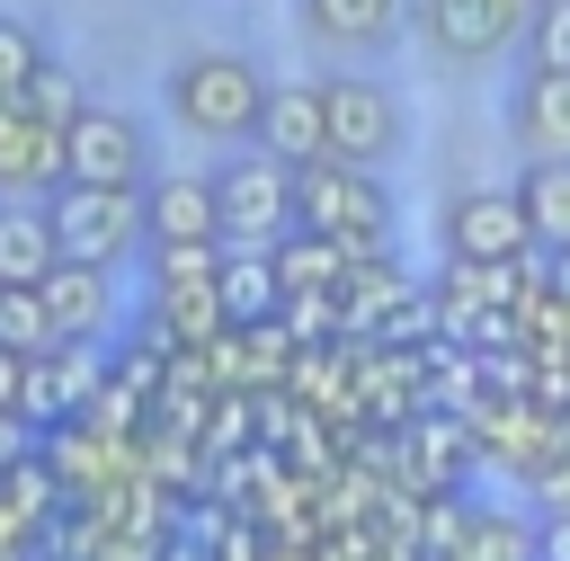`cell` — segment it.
I'll use <instances>...</instances> for the list:
<instances>
[{
	"mask_svg": "<svg viewBox=\"0 0 570 561\" xmlns=\"http://www.w3.org/2000/svg\"><path fill=\"white\" fill-rule=\"evenodd\" d=\"M347 267H356V249H347V240H330V232H294V240L276 249L285 303H303V294H338V285H347Z\"/></svg>",
	"mask_w": 570,
	"mask_h": 561,
	"instance_id": "obj_20",
	"label": "cell"
},
{
	"mask_svg": "<svg viewBox=\"0 0 570 561\" xmlns=\"http://www.w3.org/2000/svg\"><path fill=\"white\" fill-rule=\"evenodd\" d=\"M258 151H276V160H294V169L330 160V98H321V80H276V89H267Z\"/></svg>",
	"mask_w": 570,
	"mask_h": 561,
	"instance_id": "obj_13",
	"label": "cell"
},
{
	"mask_svg": "<svg viewBox=\"0 0 570 561\" xmlns=\"http://www.w3.org/2000/svg\"><path fill=\"white\" fill-rule=\"evenodd\" d=\"M552 285H561V294H570V249H552Z\"/></svg>",
	"mask_w": 570,
	"mask_h": 561,
	"instance_id": "obj_33",
	"label": "cell"
},
{
	"mask_svg": "<svg viewBox=\"0 0 570 561\" xmlns=\"http://www.w3.org/2000/svg\"><path fill=\"white\" fill-rule=\"evenodd\" d=\"M517 196H525V223L543 249H570V160H525L517 169Z\"/></svg>",
	"mask_w": 570,
	"mask_h": 561,
	"instance_id": "obj_21",
	"label": "cell"
},
{
	"mask_svg": "<svg viewBox=\"0 0 570 561\" xmlns=\"http://www.w3.org/2000/svg\"><path fill=\"white\" fill-rule=\"evenodd\" d=\"M534 499H543V508H570V454H552V463L534 472Z\"/></svg>",
	"mask_w": 570,
	"mask_h": 561,
	"instance_id": "obj_32",
	"label": "cell"
},
{
	"mask_svg": "<svg viewBox=\"0 0 570 561\" xmlns=\"http://www.w3.org/2000/svg\"><path fill=\"white\" fill-rule=\"evenodd\" d=\"M89 107H98V98H89V89H80L62 62H45V71H36V89H27V116H45V125H62V134H71Z\"/></svg>",
	"mask_w": 570,
	"mask_h": 561,
	"instance_id": "obj_26",
	"label": "cell"
},
{
	"mask_svg": "<svg viewBox=\"0 0 570 561\" xmlns=\"http://www.w3.org/2000/svg\"><path fill=\"white\" fill-rule=\"evenodd\" d=\"M525 71H570V0H543L525 27Z\"/></svg>",
	"mask_w": 570,
	"mask_h": 561,
	"instance_id": "obj_27",
	"label": "cell"
},
{
	"mask_svg": "<svg viewBox=\"0 0 570 561\" xmlns=\"http://www.w3.org/2000/svg\"><path fill=\"white\" fill-rule=\"evenodd\" d=\"M36 543H45V525H36V516L9 499V481H0V552H36Z\"/></svg>",
	"mask_w": 570,
	"mask_h": 561,
	"instance_id": "obj_29",
	"label": "cell"
},
{
	"mask_svg": "<svg viewBox=\"0 0 570 561\" xmlns=\"http://www.w3.org/2000/svg\"><path fill=\"white\" fill-rule=\"evenodd\" d=\"M463 561H534V516H499V508H472Z\"/></svg>",
	"mask_w": 570,
	"mask_h": 561,
	"instance_id": "obj_24",
	"label": "cell"
},
{
	"mask_svg": "<svg viewBox=\"0 0 570 561\" xmlns=\"http://www.w3.org/2000/svg\"><path fill=\"white\" fill-rule=\"evenodd\" d=\"M0 338L27 347V356H53V347H62V338H53V312H45L36 285H0Z\"/></svg>",
	"mask_w": 570,
	"mask_h": 561,
	"instance_id": "obj_23",
	"label": "cell"
},
{
	"mask_svg": "<svg viewBox=\"0 0 570 561\" xmlns=\"http://www.w3.org/2000/svg\"><path fill=\"white\" fill-rule=\"evenodd\" d=\"M71 187H151V160H142V125L125 107H89L71 125Z\"/></svg>",
	"mask_w": 570,
	"mask_h": 561,
	"instance_id": "obj_11",
	"label": "cell"
},
{
	"mask_svg": "<svg viewBox=\"0 0 570 561\" xmlns=\"http://www.w3.org/2000/svg\"><path fill=\"white\" fill-rule=\"evenodd\" d=\"M62 267V232L45 196H0V285H45Z\"/></svg>",
	"mask_w": 570,
	"mask_h": 561,
	"instance_id": "obj_16",
	"label": "cell"
},
{
	"mask_svg": "<svg viewBox=\"0 0 570 561\" xmlns=\"http://www.w3.org/2000/svg\"><path fill=\"white\" fill-rule=\"evenodd\" d=\"M142 214H151V249H160V240H223L214 169H151V187H142Z\"/></svg>",
	"mask_w": 570,
	"mask_h": 561,
	"instance_id": "obj_14",
	"label": "cell"
},
{
	"mask_svg": "<svg viewBox=\"0 0 570 561\" xmlns=\"http://www.w3.org/2000/svg\"><path fill=\"white\" fill-rule=\"evenodd\" d=\"M410 294H419V285H410V267H401L392 249H383V258H356L347 285H338V321H347V338H356V347L383 338V321H392Z\"/></svg>",
	"mask_w": 570,
	"mask_h": 561,
	"instance_id": "obj_17",
	"label": "cell"
},
{
	"mask_svg": "<svg viewBox=\"0 0 570 561\" xmlns=\"http://www.w3.org/2000/svg\"><path fill=\"white\" fill-rule=\"evenodd\" d=\"M472 463H481V427H472V419L428 410V419H410V427H401V472H410V490L454 499V490L472 481Z\"/></svg>",
	"mask_w": 570,
	"mask_h": 561,
	"instance_id": "obj_10",
	"label": "cell"
},
{
	"mask_svg": "<svg viewBox=\"0 0 570 561\" xmlns=\"http://www.w3.org/2000/svg\"><path fill=\"white\" fill-rule=\"evenodd\" d=\"M151 329H160L178 356L214 347V338L232 329V312H223V285H178V294H151Z\"/></svg>",
	"mask_w": 570,
	"mask_h": 561,
	"instance_id": "obj_19",
	"label": "cell"
},
{
	"mask_svg": "<svg viewBox=\"0 0 570 561\" xmlns=\"http://www.w3.org/2000/svg\"><path fill=\"white\" fill-rule=\"evenodd\" d=\"M294 18H303V36H312L321 53H338V62H383V53L419 27L410 0H294Z\"/></svg>",
	"mask_w": 570,
	"mask_h": 561,
	"instance_id": "obj_8",
	"label": "cell"
},
{
	"mask_svg": "<svg viewBox=\"0 0 570 561\" xmlns=\"http://www.w3.org/2000/svg\"><path fill=\"white\" fill-rule=\"evenodd\" d=\"M321 98H330V160H356V169L401 160V142H410V107H401L392 80H374V71H330Z\"/></svg>",
	"mask_w": 570,
	"mask_h": 561,
	"instance_id": "obj_5",
	"label": "cell"
},
{
	"mask_svg": "<svg viewBox=\"0 0 570 561\" xmlns=\"http://www.w3.org/2000/svg\"><path fill=\"white\" fill-rule=\"evenodd\" d=\"M534 561H570V508H543L534 516Z\"/></svg>",
	"mask_w": 570,
	"mask_h": 561,
	"instance_id": "obj_31",
	"label": "cell"
},
{
	"mask_svg": "<svg viewBox=\"0 0 570 561\" xmlns=\"http://www.w3.org/2000/svg\"><path fill=\"white\" fill-rule=\"evenodd\" d=\"M543 240H534V223H525V196H517V178L508 187H463L454 205H445V258H463V267H508V258H534Z\"/></svg>",
	"mask_w": 570,
	"mask_h": 561,
	"instance_id": "obj_7",
	"label": "cell"
},
{
	"mask_svg": "<svg viewBox=\"0 0 570 561\" xmlns=\"http://www.w3.org/2000/svg\"><path fill=\"white\" fill-rule=\"evenodd\" d=\"M561 445H570V410H561Z\"/></svg>",
	"mask_w": 570,
	"mask_h": 561,
	"instance_id": "obj_34",
	"label": "cell"
},
{
	"mask_svg": "<svg viewBox=\"0 0 570 561\" xmlns=\"http://www.w3.org/2000/svg\"><path fill=\"white\" fill-rule=\"evenodd\" d=\"M107 383H116V356H98V347H53V356H36V374H27V419H36L45 436H53V427H80Z\"/></svg>",
	"mask_w": 570,
	"mask_h": 561,
	"instance_id": "obj_9",
	"label": "cell"
},
{
	"mask_svg": "<svg viewBox=\"0 0 570 561\" xmlns=\"http://www.w3.org/2000/svg\"><path fill=\"white\" fill-rule=\"evenodd\" d=\"M53 232H62V258L80 267H125L134 249H151V214H142V187H53Z\"/></svg>",
	"mask_w": 570,
	"mask_h": 561,
	"instance_id": "obj_4",
	"label": "cell"
},
{
	"mask_svg": "<svg viewBox=\"0 0 570 561\" xmlns=\"http://www.w3.org/2000/svg\"><path fill=\"white\" fill-rule=\"evenodd\" d=\"M45 62H53L45 36H36L27 18H0V98H9V107H27V89H36Z\"/></svg>",
	"mask_w": 570,
	"mask_h": 561,
	"instance_id": "obj_25",
	"label": "cell"
},
{
	"mask_svg": "<svg viewBox=\"0 0 570 561\" xmlns=\"http://www.w3.org/2000/svg\"><path fill=\"white\" fill-rule=\"evenodd\" d=\"M36 294H45V312H53V338H62V347H98V338L116 329V276H107V267L62 258Z\"/></svg>",
	"mask_w": 570,
	"mask_h": 561,
	"instance_id": "obj_12",
	"label": "cell"
},
{
	"mask_svg": "<svg viewBox=\"0 0 570 561\" xmlns=\"http://www.w3.org/2000/svg\"><path fill=\"white\" fill-rule=\"evenodd\" d=\"M214 205H223V240L232 249H285L303 232V205H294V160L240 142L214 160Z\"/></svg>",
	"mask_w": 570,
	"mask_h": 561,
	"instance_id": "obj_2",
	"label": "cell"
},
{
	"mask_svg": "<svg viewBox=\"0 0 570 561\" xmlns=\"http://www.w3.org/2000/svg\"><path fill=\"white\" fill-rule=\"evenodd\" d=\"M223 249H232V240H160V249H142V258H151V294L214 285V276H223Z\"/></svg>",
	"mask_w": 570,
	"mask_h": 561,
	"instance_id": "obj_22",
	"label": "cell"
},
{
	"mask_svg": "<svg viewBox=\"0 0 570 561\" xmlns=\"http://www.w3.org/2000/svg\"><path fill=\"white\" fill-rule=\"evenodd\" d=\"M267 71L249 62V53H232V45H205V53H187L169 80H160V107H169V125L187 134V142H258V125H267Z\"/></svg>",
	"mask_w": 570,
	"mask_h": 561,
	"instance_id": "obj_1",
	"label": "cell"
},
{
	"mask_svg": "<svg viewBox=\"0 0 570 561\" xmlns=\"http://www.w3.org/2000/svg\"><path fill=\"white\" fill-rule=\"evenodd\" d=\"M223 312H232V329H249V321H276L285 312V276H276V249H223Z\"/></svg>",
	"mask_w": 570,
	"mask_h": 561,
	"instance_id": "obj_18",
	"label": "cell"
},
{
	"mask_svg": "<svg viewBox=\"0 0 570 561\" xmlns=\"http://www.w3.org/2000/svg\"><path fill=\"white\" fill-rule=\"evenodd\" d=\"M294 205H303V232H330L356 258H383L392 249V187H383V169L312 160V169H294Z\"/></svg>",
	"mask_w": 570,
	"mask_h": 561,
	"instance_id": "obj_3",
	"label": "cell"
},
{
	"mask_svg": "<svg viewBox=\"0 0 570 561\" xmlns=\"http://www.w3.org/2000/svg\"><path fill=\"white\" fill-rule=\"evenodd\" d=\"M45 454V427L27 419V410H0V481L18 472V463H36Z\"/></svg>",
	"mask_w": 570,
	"mask_h": 561,
	"instance_id": "obj_28",
	"label": "cell"
},
{
	"mask_svg": "<svg viewBox=\"0 0 570 561\" xmlns=\"http://www.w3.org/2000/svg\"><path fill=\"white\" fill-rule=\"evenodd\" d=\"M419 9V36L428 53L445 62H499V53H525V27L543 0H410Z\"/></svg>",
	"mask_w": 570,
	"mask_h": 561,
	"instance_id": "obj_6",
	"label": "cell"
},
{
	"mask_svg": "<svg viewBox=\"0 0 570 561\" xmlns=\"http://www.w3.org/2000/svg\"><path fill=\"white\" fill-rule=\"evenodd\" d=\"M27 374H36V356L0 338V410H27Z\"/></svg>",
	"mask_w": 570,
	"mask_h": 561,
	"instance_id": "obj_30",
	"label": "cell"
},
{
	"mask_svg": "<svg viewBox=\"0 0 570 561\" xmlns=\"http://www.w3.org/2000/svg\"><path fill=\"white\" fill-rule=\"evenodd\" d=\"M508 134L525 142V160H570V71H517Z\"/></svg>",
	"mask_w": 570,
	"mask_h": 561,
	"instance_id": "obj_15",
	"label": "cell"
}]
</instances>
